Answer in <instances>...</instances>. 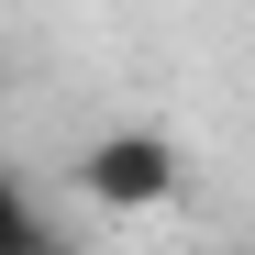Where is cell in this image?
Wrapping results in <instances>:
<instances>
[{"mask_svg": "<svg viewBox=\"0 0 255 255\" xmlns=\"http://www.w3.org/2000/svg\"><path fill=\"white\" fill-rule=\"evenodd\" d=\"M67 189L89 211H166V200H178V144L144 133V122H122V133H100L89 155L67 166Z\"/></svg>", "mask_w": 255, "mask_h": 255, "instance_id": "1", "label": "cell"}, {"mask_svg": "<svg viewBox=\"0 0 255 255\" xmlns=\"http://www.w3.org/2000/svg\"><path fill=\"white\" fill-rule=\"evenodd\" d=\"M0 255H56V233H45V211H33V189L0 166Z\"/></svg>", "mask_w": 255, "mask_h": 255, "instance_id": "2", "label": "cell"}]
</instances>
